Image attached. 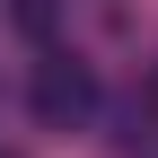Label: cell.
Listing matches in <instances>:
<instances>
[{
  "mask_svg": "<svg viewBox=\"0 0 158 158\" xmlns=\"http://www.w3.org/2000/svg\"><path fill=\"white\" fill-rule=\"evenodd\" d=\"M149 158H158V149H149Z\"/></svg>",
  "mask_w": 158,
  "mask_h": 158,
  "instance_id": "5b68a950",
  "label": "cell"
},
{
  "mask_svg": "<svg viewBox=\"0 0 158 158\" xmlns=\"http://www.w3.org/2000/svg\"><path fill=\"white\" fill-rule=\"evenodd\" d=\"M0 158H18V149H0Z\"/></svg>",
  "mask_w": 158,
  "mask_h": 158,
  "instance_id": "277c9868",
  "label": "cell"
},
{
  "mask_svg": "<svg viewBox=\"0 0 158 158\" xmlns=\"http://www.w3.org/2000/svg\"><path fill=\"white\" fill-rule=\"evenodd\" d=\"M9 27L35 35V44H53V27H62V0H9Z\"/></svg>",
  "mask_w": 158,
  "mask_h": 158,
  "instance_id": "3957f363",
  "label": "cell"
},
{
  "mask_svg": "<svg viewBox=\"0 0 158 158\" xmlns=\"http://www.w3.org/2000/svg\"><path fill=\"white\" fill-rule=\"evenodd\" d=\"M27 106H35V123H44V132H79V123L97 114V70L70 62V53H53V62H35Z\"/></svg>",
  "mask_w": 158,
  "mask_h": 158,
  "instance_id": "6da1fadb",
  "label": "cell"
},
{
  "mask_svg": "<svg viewBox=\"0 0 158 158\" xmlns=\"http://www.w3.org/2000/svg\"><path fill=\"white\" fill-rule=\"evenodd\" d=\"M114 141H123L132 158H141V149L158 141V79H149V88H132L123 106H114Z\"/></svg>",
  "mask_w": 158,
  "mask_h": 158,
  "instance_id": "7a4b0ae2",
  "label": "cell"
}]
</instances>
